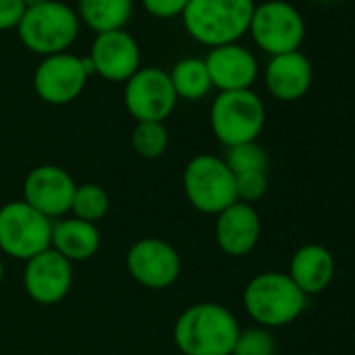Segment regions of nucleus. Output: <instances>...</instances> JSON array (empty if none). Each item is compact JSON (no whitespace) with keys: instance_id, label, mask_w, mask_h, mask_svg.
<instances>
[{"instance_id":"5701e85b","label":"nucleus","mask_w":355,"mask_h":355,"mask_svg":"<svg viewBox=\"0 0 355 355\" xmlns=\"http://www.w3.org/2000/svg\"><path fill=\"white\" fill-rule=\"evenodd\" d=\"M169 146V132L161 121H136L132 130V148L142 159H159Z\"/></svg>"},{"instance_id":"6ab92c4d","label":"nucleus","mask_w":355,"mask_h":355,"mask_svg":"<svg viewBox=\"0 0 355 355\" xmlns=\"http://www.w3.org/2000/svg\"><path fill=\"white\" fill-rule=\"evenodd\" d=\"M51 249H55L71 263L90 259L101 249V230L96 224L78 218H61L53 222Z\"/></svg>"},{"instance_id":"0eeeda50","label":"nucleus","mask_w":355,"mask_h":355,"mask_svg":"<svg viewBox=\"0 0 355 355\" xmlns=\"http://www.w3.org/2000/svg\"><path fill=\"white\" fill-rule=\"evenodd\" d=\"M53 241V220L44 218L24 201H9L0 207V251L13 259L28 261Z\"/></svg>"},{"instance_id":"9d476101","label":"nucleus","mask_w":355,"mask_h":355,"mask_svg":"<svg viewBox=\"0 0 355 355\" xmlns=\"http://www.w3.org/2000/svg\"><path fill=\"white\" fill-rule=\"evenodd\" d=\"M123 103L136 121H165L178 103L169 73L159 67H140L123 88Z\"/></svg>"},{"instance_id":"6e6552de","label":"nucleus","mask_w":355,"mask_h":355,"mask_svg":"<svg viewBox=\"0 0 355 355\" xmlns=\"http://www.w3.org/2000/svg\"><path fill=\"white\" fill-rule=\"evenodd\" d=\"M249 34L270 57L295 53L305 40V19L286 0H266L255 5Z\"/></svg>"},{"instance_id":"9b49d317","label":"nucleus","mask_w":355,"mask_h":355,"mask_svg":"<svg viewBox=\"0 0 355 355\" xmlns=\"http://www.w3.org/2000/svg\"><path fill=\"white\" fill-rule=\"evenodd\" d=\"M130 276L150 291H165L175 284L182 272L180 253L167 241L146 236L136 241L125 255Z\"/></svg>"},{"instance_id":"39448f33","label":"nucleus","mask_w":355,"mask_h":355,"mask_svg":"<svg viewBox=\"0 0 355 355\" xmlns=\"http://www.w3.org/2000/svg\"><path fill=\"white\" fill-rule=\"evenodd\" d=\"M182 187L189 203L207 216H218L236 203L234 173L216 155L193 157L184 167Z\"/></svg>"},{"instance_id":"c85d7f7f","label":"nucleus","mask_w":355,"mask_h":355,"mask_svg":"<svg viewBox=\"0 0 355 355\" xmlns=\"http://www.w3.org/2000/svg\"><path fill=\"white\" fill-rule=\"evenodd\" d=\"M44 3H49V0H24V5H26V9L38 7V5H44Z\"/></svg>"},{"instance_id":"1a4fd4ad","label":"nucleus","mask_w":355,"mask_h":355,"mask_svg":"<svg viewBox=\"0 0 355 355\" xmlns=\"http://www.w3.org/2000/svg\"><path fill=\"white\" fill-rule=\"evenodd\" d=\"M92 73L88 57L71 53L44 57L34 71V90L49 105H69L84 92Z\"/></svg>"},{"instance_id":"cd10ccee","label":"nucleus","mask_w":355,"mask_h":355,"mask_svg":"<svg viewBox=\"0 0 355 355\" xmlns=\"http://www.w3.org/2000/svg\"><path fill=\"white\" fill-rule=\"evenodd\" d=\"M26 15L24 0H0V32L17 30Z\"/></svg>"},{"instance_id":"a878e982","label":"nucleus","mask_w":355,"mask_h":355,"mask_svg":"<svg viewBox=\"0 0 355 355\" xmlns=\"http://www.w3.org/2000/svg\"><path fill=\"white\" fill-rule=\"evenodd\" d=\"M236 184V201L253 205L261 197H266L270 189L268 171H249V173H239L234 175Z\"/></svg>"},{"instance_id":"f257e3e1","label":"nucleus","mask_w":355,"mask_h":355,"mask_svg":"<svg viewBox=\"0 0 355 355\" xmlns=\"http://www.w3.org/2000/svg\"><path fill=\"white\" fill-rule=\"evenodd\" d=\"M239 334L236 315L214 301L187 307L173 324V343L182 355H232Z\"/></svg>"},{"instance_id":"f3484780","label":"nucleus","mask_w":355,"mask_h":355,"mask_svg":"<svg viewBox=\"0 0 355 355\" xmlns=\"http://www.w3.org/2000/svg\"><path fill=\"white\" fill-rule=\"evenodd\" d=\"M263 80L268 92L276 101L293 103L309 92L313 82V67L311 61L301 51H295V53L270 57Z\"/></svg>"},{"instance_id":"b1692460","label":"nucleus","mask_w":355,"mask_h":355,"mask_svg":"<svg viewBox=\"0 0 355 355\" xmlns=\"http://www.w3.org/2000/svg\"><path fill=\"white\" fill-rule=\"evenodd\" d=\"M224 163L228 169L239 175V173H249V171H268V153L266 148L255 140V142H245L226 148Z\"/></svg>"},{"instance_id":"4be33fe9","label":"nucleus","mask_w":355,"mask_h":355,"mask_svg":"<svg viewBox=\"0 0 355 355\" xmlns=\"http://www.w3.org/2000/svg\"><path fill=\"white\" fill-rule=\"evenodd\" d=\"M109 195L103 187L88 182V184H78L73 193V203H71V218L98 224L107 214H109Z\"/></svg>"},{"instance_id":"f8f14e48","label":"nucleus","mask_w":355,"mask_h":355,"mask_svg":"<svg viewBox=\"0 0 355 355\" xmlns=\"http://www.w3.org/2000/svg\"><path fill=\"white\" fill-rule=\"evenodd\" d=\"M76 187L67 169L59 165H38L24 180V203L57 222L71 211Z\"/></svg>"},{"instance_id":"bb28decb","label":"nucleus","mask_w":355,"mask_h":355,"mask_svg":"<svg viewBox=\"0 0 355 355\" xmlns=\"http://www.w3.org/2000/svg\"><path fill=\"white\" fill-rule=\"evenodd\" d=\"M140 3L148 15L159 19H171V17H182L191 0H140Z\"/></svg>"},{"instance_id":"423d86ee","label":"nucleus","mask_w":355,"mask_h":355,"mask_svg":"<svg viewBox=\"0 0 355 355\" xmlns=\"http://www.w3.org/2000/svg\"><path fill=\"white\" fill-rule=\"evenodd\" d=\"M209 123L226 148L255 142L266 125V107L253 90L220 92L211 105Z\"/></svg>"},{"instance_id":"dca6fc26","label":"nucleus","mask_w":355,"mask_h":355,"mask_svg":"<svg viewBox=\"0 0 355 355\" xmlns=\"http://www.w3.org/2000/svg\"><path fill=\"white\" fill-rule=\"evenodd\" d=\"M216 218V243L226 255L245 257L257 247L261 220L253 205L236 201Z\"/></svg>"},{"instance_id":"7c9ffc66","label":"nucleus","mask_w":355,"mask_h":355,"mask_svg":"<svg viewBox=\"0 0 355 355\" xmlns=\"http://www.w3.org/2000/svg\"><path fill=\"white\" fill-rule=\"evenodd\" d=\"M320 3H332V0H320Z\"/></svg>"},{"instance_id":"20e7f679","label":"nucleus","mask_w":355,"mask_h":355,"mask_svg":"<svg viewBox=\"0 0 355 355\" xmlns=\"http://www.w3.org/2000/svg\"><path fill=\"white\" fill-rule=\"evenodd\" d=\"M80 24L78 13L69 5L49 0L44 5L26 9L17 32L24 46L44 59L67 53L80 34Z\"/></svg>"},{"instance_id":"ddd939ff","label":"nucleus","mask_w":355,"mask_h":355,"mask_svg":"<svg viewBox=\"0 0 355 355\" xmlns=\"http://www.w3.org/2000/svg\"><path fill=\"white\" fill-rule=\"evenodd\" d=\"M73 284V268L63 255L55 249H46L44 253L26 261L24 270V286L32 301L40 305L61 303Z\"/></svg>"},{"instance_id":"f03ea898","label":"nucleus","mask_w":355,"mask_h":355,"mask_svg":"<svg viewBox=\"0 0 355 355\" xmlns=\"http://www.w3.org/2000/svg\"><path fill=\"white\" fill-rule=\"evenodd\" d=\"M253 0H191L182 13L184 30L209 49L239 42L251 26Z\"/></svg>"},{"instance_id":"a211bd4d","label":"nucleus","mask_w":355,"mask_h":355,"mask_svg":"<svg viewBox=\"0 0 355 355\" xmlns=\"http://www.w3.org/2000/svg\"><path fill=\"white\" fill-rule=\"evenodd\" d=\"M334 270H336V263H334L332 253L324 245L311 243V245L299 247L293 253L286 274L303 291V295L311 297V295L324 293L330 286L334 278Z\"/></svg>"},{"instance_id":"412c9836","label":"nucleus","mask_w":355,"mask_h":355,"mask_svg":"<svg viewBox=\"0 0 355 355\" xmlns=\"http://www.w3.org/2000/svg\"><path fill=\"white\" fill-rule=\"evenodd\" d=\"M169 80L175 90V96L187 101H201L214 88L205 59L199 57H187L178 61L169 71Z\"/></svg>"},{"instance_id":"c756f323","label":"nucleus","mask_w":355,"mask_h":355,"mask_svg":"<svg viewBox=\"0 0 355 355\" xmlns=\"http://www.w3.org/2000/svg\"><path fill=\"white\" fill-rule=\"evenodd\" d=\"M5 280V263H3V259H0V282Z\"/></svg>"},{"instance_id":"aec40b11","label":"nucleus","mask_w":355,"mask_h":355,"mask_svg":"<svg viewBox=\"0 0 355 355\" xmlns=\"http://www.w3.org/2000/svg\"><path fill=\"white\" fill-rule=\"evenodd\" d=\"M134 11V0H78V17L92 32L123 30Z\"/></svg>"},{"instance_id":"7ed1b4c3","label":"nucleus","mask_w":355,"mask_h":355,"mask_svg":"<svg viewBox=\"0 0 355 355\" xmlns=\"http://www.w3.org/2000/svg\"><path fill=\"white\" fill-rule=\"evenodd\" d=\"M243 303L261 328H282L299 320L307 307V295L284 272H261L249 280Z\"/></svg>"},{"instance_id":"4468645a","label":"nucleus","mask_w":355,"mask_h":355,"mask_svg":"<svg viewBox=\"0 0 355 355\" xmlns=\"http://www.w3.org/2000/svg\"><path fill=\"white\" fill-rule=\"evenodd\" d=\"M88 59L96 76L125 84L140 69V46L125 30H113L96 34Z\"/></svg>"},{"instance_id":"393cba45","label":"nucleus","mask_w":355,"mask_h":355,"mask_svg":"<svg viewBox=\"0 0 355 355\" xmlns=\"http://www.w3.org/2000/svg\"><path fill=\"white\" fill-rule=\"evenodd\" d=\"M232 355H276V338L261 326L241 330Z\"/></svg>"},{"instance_id":"2eb2a0df","label":"nucleus","mask_w":355,"mask_h":355,"mask_svg":"<svg viewBox=\"0 0 355 355\" xmlns=\"http://www.w3.org/2000/svg\"><path fill=\"white\" fill-rule=\"evenodd\" d=\"M205 65L211 78V86L220 92L251 90L259 76L255 55L239 42L209 49Z\"/></svg>"}]
</instances>
